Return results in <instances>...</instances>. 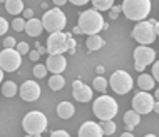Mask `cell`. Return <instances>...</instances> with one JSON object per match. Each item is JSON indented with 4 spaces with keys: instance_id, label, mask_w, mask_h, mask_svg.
Listing matches in <instances>:
<instances>
[{
    "instance_id": "cell-1",
    "label": "cell",
    "mask_w": 159,
    "mask_h": 137,
    "mask_svg": "<svg viewBox=\"0 0 159 137\" xmlns=\"http://www.w3.org/2000/svg\"><path fill=\"white\" fill-rule=\"evenodd\" d=\"M77 27L80 29V32L89 35V37L99 35V32L104 29V17L99 14V12H96L94 8L85 10L79 15V25Z\"/></svg>"
},
{
    "instance_id": "cell-2",
    "label": "cell",
    "mask_w": 159,
    "mask_h": 137,
    "mask_svg": "<svg viewBox=\"0 0 159 137\" xmlns=\"http://www.w3.org/2000/svg\"><path fill=\"white\" fill-rule=\"evenodd\" d=\"M75 40L72 38L70 33H64V32H55L50 33L47 38V47L45 50L50 55H62L67 50H74Z\"/></svg>"
},
{
    "instance_id": "cell-3",
    "label": "cell",
    "mask_w": 159,
    "mask_h": 137,
    "mask_svg": "<svg viewBox=\"0 0 159 137\" xmlns=\"http://www.w3.org/2000/svg\"><path fill=\"white\" fill-rule=\"evenodd\" d=\"M121 10L129 20L143 22V19H146L151 12V2L149 0H124Z\"/></svg>"
},
{
    "instance_id": "cell-4",
    "label": "cell",
    "mask_w": 159,
    "mask_h": 137,
    "mask_svg": "<svg viewBox=\"0 0 159 137\" xmlns=\"http://www.w3.org/2000/svg\"><path fill=\"white\" fill-rule=\"evenodd\" d=\"M117 102H116L111 95H101L97 97L92 105L94 114L97 115L101 121H112L114 115L117 114Z\"/></svg>"
},
{
    "instance_id": "cell-5",
    "label": "cell",
    "mask_w": 159,
    "mask_h": 137,
    "mask_svg": "<svg viewBox=\"0 0 159 137\" xmlns=\"http://www.w3.org/2000/svg\"><path fill=\"white\" fill-rule=\"evenodd\" d=\"M22 127L27 135H40L47 129V117L40 110H32L24 117Z\"/></svg>"
},
{
    "instance_id": "cell-6",
    "label": "cell",
    "mask_w": 159,
    "mask_h": 137,
    "mask_svg": "<svg viewBox=\"0 0 159 137\" xmlns=\"http://www.w3.org/2000/svg\"><path fill=\"white\" fill-rule=\"evenodd\" d=\"M157 24L156 22H151V20H149V22H139L134 27V30H132V38H134V40H137L139 42L141 45H146L148 47L149 44H152L154 40H156V35H157Z\"/></svg>"
},
{
    "instance_id": "cell-7",
    "label": "cell",
    "mask_w": 159,
    "mask_h": 137,
    "mask_svg": "<svg viewBox=\"0 0 159 137\" xmlns=\"http://www.w3.org/2000/svg\"><path fill=\"white\" fill-rule=\"evenodd\" d=\"M42 27L45 30H49L50 33H55V32H61L64 27H66V15L61 8H50V10L45 12V15L42 17Z\"/></svg>"
},
{
    "instance_id": "cell-8",
    "label": "cell",
    "mask_w": 159,
    "mask_h": 137,
    "mask_svg": "<svg viewBox=\"0 0 159 137\" xmlns=\"http://www.w3.org/2000/svg\"><path fill=\"white\" fill-rule=\"evenodd\" d=\"M111 89L116 94H127L132 89V77L127 74L126 70H116L109 79Z\"/></svg>"
},
{
    "instance_id": "cell-9",
    "label": "cell",
    "mask_w": 159,
    "mask_h": 137,
    "mask_svg": "<svg viewBox=\"0 0 159 137\" xmlns=\"http://www.w3.org/2000/svg\"><path fill=\"white\" fill-rule=\"evenodd\" d=\"M156 62V52L151 47L146 45H139L134 50V67L137 72H143L149 64Z\"/></svg>"
},
{
    "instance_id": "cell-10",
    "label": "cell",
    "mask_w": 159,
    "mask_h": 137,
    "mask_svg": "<svg viewBox=\"0 0 159 137\" xmlns=\"http://www.w3.org/2000/svg\"><path fill=\"white\" fill-rule=\"evenodd\" d=\"M22 64V57L15 52V49H3L0 52V68L2 72H15Z\"/></svg>"
},
{
    "instance_id": "cell-11",
    "label": "cell",
    "mask_w": 159,
    "mask_h": 137,
    "mask_svg": "<svg viewBox=\"0 0 159 137\" xmlns=\"http://www.w3.org/2000/svg\"><path fill=\"white\" fill-rule=\"evenodd\" d=\"M154 97L149 92H139L132 97V110L136 114H149L154 109Z\"/></svg>"
},
{
    "instance_id": "cell-12",
    "label": "cell",
    "mask_w": 159,
    "mask_h": 137,
    "mask_svg": "<svg viewBox=\"0 0 159 137\" xmlns=\"http://www.w3.org/2000/svg\"><path fill=\"white\" fill-rule=\"evenodd\" d=\"M20 97L25 102H35L40 97V87H39V84L34 82V80L24 82L22 87H20Z\"/></svg>"
},
{
    "instance_id": "cell-13",
    "label": "cell",
    "mask_w": 159,
    "mask_h": 137,
    "mask_svg": "<svg viewBox=\"0 0 159 137\" xmlns=\"http://www.w3.org/2000/svg\"><path fill=\"white\" fill-rule=\"evenodd\" d=\"M72 89H74V99L77 102H89L92 99V89L89 87V85H85L84 82H80V80H75L74 84H72Z\"/></svg>"
},
{
    "instance_id": "cell-14",
    "label": "cell",
    "mask_w": 159,
    "mask_h": 137,
    "mask_svg": "<svg viewBox=\"0 0 159 137\" xmlns=\"http://www.w3.org/2000/svg\"><path fill=\"white\" fill-rule=\"evenodd\" d=\"M66 65H67V60L64 55H49L45 68L49 72H52L54 75H61V72L66 70Z\"/></svg>"
},
{
    "instance_id": "cell-15",
    "label": "cell",
    "mask_w": 159,
    "mask_h": 137,
    "mask_svg": "<svg viewBox=\"0 0 159 137\" xmlns=\"http://www.w3.org/2000/svg\"><path fill=\"white\" fill-rule=\"evenodd\" d=\"M79 137H102V130L97 122L87 121L79 129Z\"/></svg>"
},
{
    "instance_id": "cell-16",
    "label": "cell",
    "mask_w": 159,
    "mask_h": 137,
    "mask_svg": "<svg viewBox=\"0 0 159 137\" xmlns=\"http://www.w3.org/2000/svg\"><path fill=\"white\" fill-rule=\"evenodd\" d=\"M24 30H25L27 35H30V37H39L42 33V30H44V27H42V22L39 19H30V20L25 22Z\"/></svg>"
},
{
    "instance_id": "cell-17",
    "label": "cell",
    "mask_w": 159,
    "mask_h": 137,
    "mask_svg": "<svg viewBox=\"0 0 159 137\" xmlns=\"http://www.w3.org/2000/svg\"><path fill=\"white\" fill-rule=\"evenodd\" d=\"M137 85L141 87V91L143 92H149L154 89V85H156V82H154V79L149 74H141L139 77H137Z\"/></svg>"
},
{
    "instance_id": "cell-18",
    "label": "cell",
    "mask_w": 159,
    "mask_h": 137,
    "mask_svg": "<svg viewBox=\"0 0 159 137\" xmlns=\"http://www.w3.org/2000/svg\"><path fill=\"white\" fill-rule=\"evenodd\" d=\"M75 112V109H74V105L70 104V102H61V104L57 105V115L61 119H70L72 115H74Z\"/></svg>"
},
{
    "instance_id": "cell-19",
    "label": "cell",
    "mask_w": 159,
    "mask_h": 137,
    "mask_svg": "<svg viewBox=\"0 0 159 137\" xmlns=\"http://www.w3.org/2000/svg\"><path fill=\"white\" fill-rule=\"evenodd\" d=\"M139 122H141V115L136 114L134 110H127V112L124 114V124H126V127H127V132H131Z\"/></svg>"
},
{
    "instance_id": "cell-20",
    "label": "cell",
    "mask_w": 159,
    "mask_h": 137,
    "mask_svg": "<svg viewBox=\"0 0 159 137\" xmlns=\"http://www.w3.org/2000/svg\"><path fill=\"white\" fill-rule=\"evenodd\" d=\"M5 8L8 14L12 15H19L24 12V2L22 0H7L5 2Z\"/></svg>"
},
{
    "instance_id": "cell-21",
    "label": "cell",
    "mask_w": 159,
    "mask_h": 137,
    "mask_svg": "<svg viewBox=\"0 0 159 137\" xmlns=\"http://www.w3.org/2000/svg\"><path fill=\"white\" fill-rule=\"evenodd\" d=\"M87 49L89 50H99L102 49V45H104V38H102L101 35H91L87 38Z\"/></svg>"
},
{
    "instance_id": "cell-22",
    "label": "cell",
    "mask_w": 159,
    "mask_h": 137,
    "mask_svg": "<svg viewBox=\"0 0 159 137\" xmlns=\"http://www.w3.org/2000/svg\"><path fill=\"white\" fill-rule=\"evenodd\" d=\"M17 84L15 82H12V80H7V82H3L2 84V95H5V97H14L15 94H17Z\"/></svg>"
},
{
    "instance_id": "cell-23",
    "label": "cell",
    "mask_w": 159,
    "mask_h": 137,
    "mask_svg": "<svg viewBox=\"0 0 159 137\" xmlns=\"http://www.w3.org/2000/svg\"><path fill=\"white\" fill-rule=\"evenodd\" d=\"M92 5L96 12H102V10H111L114 7V2L112 0H94Z\"/></svg>"
},
{
    "instance_id": "cell-24",
    "label": "cell",
    "mask_w": 159,
    "mask_h": 137,
    "mask_svg": "<svg viewBox=\"0 0 159 137\" xmlns=\"http://www.w3.org/2000/svg\"><path fill=\"white\" fill-rule=\"evenodd\" d=\"M99 127L102 130V135H112L116 132V124L112 121H101Z\"/></svg>"
},
{
    "instance_id": "cell-25",
    "label": "cell",
    "mask_w": 159,
    "mask_h": 137,
    "mask_svg": "<svg viewBox=\"0 0 159 137\" xmlns=\"http://www.w3.org/2000/svg\"><path fill=\"white\" fill-rule=\"evenodd\" d=\"M64 84H66V80H64L62 75H52L49 79V87L52 89V91H61L64 87Z\"/></svg>"
},
{
    "instance_id": "cell-26",
    "label": "cell",
    "mask_w": 159,
    "mask_h": 137,
    "mask_svg": "<svg viewBox=\"0 0 159 137\" xmlns=\"http://www.w3.org/2000/svg\"><path fill=\"white\" fill-rule=\"evenodd\" d=\"M92 87L96 89L97 92L104 94L107 91V80L104 79V77H96V79H94V82H92Z\"/></svg>"
},
{
    "instance_id": "cell-27",
    "label": "cell",
    "mask_w": 159,
    "mask_h": 137,
    "mask_svg": "<svg viewBox=\"0 0 159 137\" xmlns=\"http://www.w3.org/2000/svg\"><path fill=\"white\" fill-rule=\"evenodd\" d=\"M15 52L22 57V55H25V54H29V44L27 42H19V44L15 45Z\"/></svg>"
},
{
    "instance_id": "cell-28",
    "label": "cell",
    "mask_w": 159,
    "mask_h": 137,
    "mask_svg": "<svg viewBox=\"0 0 159 137\" xmlns=\"http://www.w3.org/2000/svg\"><path fill=\"white\" fill-rule=\"evenodd\" d=\"M34 75L37 77V79H42V77L47 75V68L45 65H35L34 67Z\"/></svg>"
},
{
    "instance_id": "cell-29",
    "label": "cell",
    "mask_w": 159,
    "mask_h": 137,
    "mask_svg": "<svg viewBox=\"0 0 159 137\" xmlns=\"http://www.w3.org/2000/svg\"><path fill=\"white\" fill-rule=\"evenodd\" d=\"M12 27H14L15 32H22L24 27H25V20H24V19H14V22H12Z\"/></svg>"
},
{
    "instance_id": "cell-30",
    "label": "cell",
    "mask_w": 159,
    "mask_h": 137,
    "mask_svg": "<svg viewBox=\"0 0 159 137\" xmlns=\"http://www.w3.org/2000/svg\"><path fill=\"white\" fill-rule=\"evenodd\" d=\"M15 45H17V42L14 37H5V40H3V47L5 49H15Z\"/></svg>"
},
{
    "instance_id": "cell-31",
    "label": "cell",
    "mask_w": 159,
    "mask_h": 137,
    "mask_svg": "<svg viewBox=\"0 0 159 137\" xmlns=\"http://www.w3.org/2000/svg\"><path fill=\"white\" fill-rule=\"evenodd\" d=\"M7 30H8V22L3 17H0V35H3Z\"/></svg>"
},
{
    "instance_id": "cell-32",
    "label": "cell",
    "mask_w": 159,
    "mask_h": 137,
    "mask_svg": "<svg viewBox=\"0 0 159 137\" xmlns=\"http://www.w3.org/2000/svg\"><path fill=\"white\" fill-rule=\"evenodd\" d=\"M152 79H154V82L156 80H159V64L157 62H152Z\"/></svg>"
},
{
    "instance_id": "cell-33",
    "label": "cell",
    "mask_w": 159,
    "mask_h": 137,
    "mask_svg": "<svg viewBox=\"0 0 159 137\" xmlns=\"http://www.w3.org/2000/svg\"><path fill=\"white\" fill-rule=\"evenodd\" d=\"M50 137H70V134L66 132V130H55V132L50 134Z\"/></svg>"
},
{
    "instance_id": "cell-34",
    "label": "cell",
    "mask_w": 159,
    "mask_h": 137,
    "mask_svg": "<svg viewBox=\"0 0 159 137\" xmlns=\"http://www.w3.org/2000/svg\"><path fill=\"white\" fill-rule=\"evenodd\" d=\"M22 14H24V20H25V19H29V20H30L32 17H34V10H32V8H24V12H22Z\"/></svg>"
},
{
    "instance_id": "cell-35",
    "label": "cell",
    "mask_w": 159,
    "mask_h": 137,
    "mask_svg": "<svg viewBox=\"0 0 159 137\" xmlns=\"http://www.w3.org/2000/svg\"><path fill=\"white\" fill-rule=\"evenodd\" d=\"M29 59H30L32 62H37L39 59H40V55H39L35 50H29Z\"/></svg>"
},
{
    "instance_id": "cell-36",
    "label": "cell",
    "mask_w": 159,
    "mask_h": 137,
    "mask_svg": "<svg viewBox=\"0 0 159 137\" xmlns=\"http://www.w3.org/2000/svg\"><path fill=\"white\" fill-rule=\"evenodd\" d=\"M35 45H37V50H35V52H37L39 55H42V54H45V52H47L45 47H42V44H35Z\"/></svg>"
},
{
    "instance_id": "cell-37",
    "label": "cell",
    "mask_w": 159,
    "mask_h": 137,
    "mask_svg": "<svg viewBox=\"0 0 159 137\" xmlns=\"http://www.w3.org/2000/svg\"><path fill=\"white\" fill-rule=\"evenodd\" d=\"M72 3H74V5H85V0H72Z\"/></svg>"
},
{
    "instance_id": "cell-38",
    "label": "cell",
    "mask_w": 159,
    "mask_h": 137,
    "mask_svg": "<svg viewBox=\"0 0 159 137\" xmlns=\"http://www.w3.org/2000/svg\"><path fill=\"white\" fill-rule=\"evenodd\" d=\"M64 3H66V0H55V5H59V7L64 5Z\"/></svg>"
},
{
    "instance_id": "cell-39",
    "label": "cell",
    "mask_w": 159,
    "mask_h": 137,
    "mask_svg": "<svg viewBox=\"0 0 159 137\" xmlns=\"http://www.w3.org/2000/svg\"><path fill=\"white\" fill-rule=\"evenodd\" d=\"M121 137H134L131 134V132H124V134H121Z\"/></svg>"
},
{
    "instance_id": "cell-40",
    "label": "cell",
    "mask_w": 159,
    "mask_h": 137,
    "mask_svg": "<svg viewBox=\"0 0 159 137\" xmlns=\"http://www.w3.org/2000/svg\"><path fill=\"white\" fill-rule=\"evenodd\" d=\"M74 33H82V32H80L79 27H75V29H74Z\"/></svg>"
},
{
    "instance_id": "cell-41",
    "label": "cell",
    "mask_w": 159,
    "mask_h": 137,
    "mask_svg": "<svg viewBox=\"0 0 159 137\" xmlns=\"http://www.w3.org/2000/svg\"><path fill=\"white\" fill-rule=\"evenodd\" d=\"M2 79H3V72H2V68H0V84H2Z\"/></svg>"
},
{
    "instance_id": "cell-42",
    "label": "cell",
    "mask_w": 159,
    "mask_h": 137,
    "mask_svg": "<svg viewBox=\"0 0 159 137\" xmlns=\"http://www.w3.org/2000/svg\"><path fill=\"white\" fill-rule=\"evenodd\" d=\"M144 137H156L154 134H148V135H144Z\"/></svg>"
},
{
    "instance_id": "cell-43",
    "label": "cell",
    "mask_w": 159,
    "mask_h": 137,
    "mask_svg": "<svg viewBox=\"0 0 159 137\" xmlns=\"http://www.w3.org/2000/svg\"><path fill=\"white\" fill-rule=\"evenodd\" d=\"M25 137H40V135H25Z\"/></svg>"
}]
</instances>
